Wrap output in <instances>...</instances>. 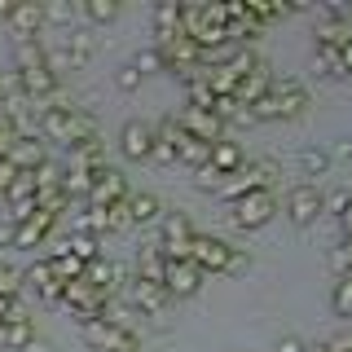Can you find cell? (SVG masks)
<instances>
[{
  "mask_svg": "<svg viewBox=\"0 0 352 352\" xmlns=\"http://www.w3.org/2000/svg\"><path fill=\"white\" fill-rule=\"evenodd\" d=\"M154 40H159V49L185 40V5H176V0L154 5Z\"/></svg>",
  "mask_w": 352,
  "mask_h": 352,
  "instance_id": "cell-9",
  "label": "cell"
},
{
  "mask_svg": "<svg viewBox=\"0 0 352 352\" xmlns=\"http://www.w3.org/2000/svg\"><path fill=\"white\" fill-rule=\"evenodd\" d=\"M0 348H9V322H0Z\"/></svg>",
  "mask_w": 352,
  "mask_h": 352,
  "instance_id": "cell-52",
  "label": "cell"
},
{
  "mask_svg": "<svg viewBox=\"0 0 352 352\" xmlns=\"http://www.w3.org/2000/svg\"><path fill=\"white\" fill-rule=\"evenodd\" d=\"M247 264H251V260H247V256H238V251H234V264H229V273H242Z\"/></svg>",
  "mask_w": 352,
  "mask_h": 352,
  "instance_id": "cell-51",
  "label": "cell"
},
{
  "mask_svg": "<svg viewBox=\"0 0 352 352\" xmlns=\"http://www.w3.org/2000/svg\"><path fill=\"white\" fill-rule=\"evenodd\" d=\"M128 176L119 168H102V176H97L93 194H88V207H115V203H128Z\"/></svg>",
  "mask_w": 352,
  "mask_h": 352,
  "instance_id": "cell-10",
  "label": "cell"
},
{
  "mask_svg": "<svg viewBox=\"0 0 352 352\" xmlns=\"http://www.w3.org/2000/svg\"><path fill=\"white\" fill-rule=\"evenodd\" d=\"M176 124H181L190 137H198V141H225V119L216 115V110H194V106H185L181 115H176Z\"/></svg>",
  "mask_w": 352,
  "mask_h": 352,
  "instance_id": "cell-8",
  "label": "cell"
},
{
  "mask_svg": "<svg viewBox=\"0 0 352 352\" xmlns=\"http://www.w3.org/2000/svg\"><path fill=\"white\" fill-rule=\"evenodd\" d=\"M40 132L49 141H62V146H80V141H93L97 137V124L93 115H84V110H44L40 115Z\"/></svg>",
  "mask_w": 352,
  "mask_h": 352,
  "instance_id": "cell-1",
  "label": "cell"
},
{
  "mask_svg": "<svg viewBox=\"0 0 352 352\" xmlns=\"http://www.w3.org/2000/svg\"><path fill=\"white\" fill-rule=\"evenodd\" d=\"M339 66H344V75H352V40L339 49Z\"/></svg>",
  "mask_w": 352,
  "mask_h": 352,
  "instance_id": "cell-46",
  "label": "cell"
},
{
  "mask_svg": "<svg viewBox=\"0 0 352 352\" xmlns=\"http://www.w3.org/2000/svg\"><path fill=\"white\" fill-rule=\"evenodd\" d=\"M18 172H22V168H18V163H14V159H0V198H5L9 190H14V181H18Z\"/></svg>",
  "mask_w": 352,
  "mask_h": 352,
  "instance_id": "cell-42",
  "label": "cell"
},
{
  "mask_svg": "<svg viewBox=\"0 0 352 352\" xmlns=\"http://www.w3.org/2000/svg\"><path fill=\"white\" fill-rule=\"evenodd\" d=\"M71 168H80V172H102V168H110V163H106V146H102V137L80 141V146L71 150Z\"/></svg>",
  "mask_w": 352,
  "mask_h": 352,
  "instance_id": "cell-19",
  "label": "cell"
},
{
  "mask_svg": "<svg viewBox=\"0 0 352 352\" xmlns=\"http://www.w3.org/2000/svg\"><path fill=\"white\" fill-rule=\"evenodd\" d=\"M53 225H58V216H49V212H36L31 220H22V225H18V242H14V247H22V251H36L40 242L53 234Z\"/></svg>",
  "mask_w": 352,
  "mask_h": 352,
  "instance_id": "cell-16",
  "label": "cell"
},
{
  "mask_svg": "<svg viewBox=\"0 0 352 352\" xmlns=\"http://www.w3.org/2000/svg\"><path fill=\"white\" fill-rule=\"evenodd\" d=\"M344 22H348V27H352V5H344Z\"/></svg>",
  "mask_w": 352,
  "mask_h": 352,
  "instance_id": "cell-53",
  "label": "cell"
},
{
  "mask_svg": "<svg viewBox=\"0 0 352 352\" xmlns=\"http://www.w3.org/2000/svg\"><path fill=\"white\" fill-rule=\"evenodd\" d=\"M269 93H273V66L260 58V62L247 71V80L238 84V106H242V110H251V106L260 102V97H269Z\"/></svg>",
  "mask_w": 352,
  "mask_h": 352,
  "instance_id": "cell-12",
  "label": "cell"
},
{
  "mask_svg": "<svg viewBox=\"0 0 352 352\" xmlns=\"http://www.w3.org/2000/svg\"><path fill=\"white\" fill-rule=\"evenodd\" d=\"M66 172H71V168H62V163H44V168L36 172V185H40V190H62Z\"/></svg>",
  "mask_w": 352,
  "mask_h": 352,
  "instance_id": "cell-34",
  "label": "cell"
},
{
  "mask_svg": "<svg viewBox=\"0 0 352 352\" xmlns=\"http://www.w3.org/2000/svg\"><path fill=\"white\" fill-rule=\"evenodd\" d=\"M273 97H278V110H282V119H300L304 110H308V88L300 80H273Z\"/></svg>",
  "mask_w": 352,
  "mask_h": 352,
  "instance_id": "cell-15",
  "label": "cell"
},
{
  "mask_svg": "<svg viewBox=\"0 0 352 352\" xmlns=\"http://www.w3.org/2000/svg\"><path fill=\"white\" fill-rule=\"evenodd\" d=\"M9 159H14L22 172H40L44 163H49V154H44V141L36 137V132H27V137L14 146V154H9Z\"/></svg>",
  "mask_w": 352,
  "mask_h": 352,
  "instance_id": "cell-18",
  "label": "cell"
},
{
  "mask_svg": "<svg viewBox=\"0 0 352 352\" xmlns=\"http://www.w3.org/2000/svg\"><path fill=\"white\" fill-rule=\"evenodd\" d=\"M84 269H88V264L80 256H71V251H66V256H53V273H58L62 282H80Z\"/></svg>",
  "mask_w": 352,
  "mask_h": 352,
  "instance_id": "cell-30",
  "label": "cell"
},
{
  "mask_svg": "<svg viewBox=\"0 0 352 352\" xmlns=\"http://www.w3.org/2000/svg\"><path fill=\"white\" fill-rule=\"evenodd\" d=\"M348 278H352V273H348Z\"/></svg>",
  "mask_w": 352,
  "mask_h": 352,
  "instance_id": "cell-56",
  "label": "cell"
},
{
  "mask_svg": "<svg viewBox=\"0 0 352 352\" xmlns=\"http://www.w3.org/2000/svg\"><path fill=\"white\" fill-rule=\"evenodd\" d=\"M212 168L225 172V176H234V172L247 168V159H242V146H238V141H216V146H212Z\"/></svg>",
  "mask_w": 352,
  "mask_h": 352,
  "instance_id": "cell-20",
  "label": "cell"
},
{
  "mask_svg": "<svg viewBox=\"0 0 352 352\" xmlns=\"http://www.w3.org/2000/svg\"><path fill=\"white\" fill-rule=\"evenodd\" d=\"M71 256H80L84 264L102 260V238L97 234H71Z\"/></svg>",
  "mask_w": 352,
  "mask_h": 352,
  "instance_id": "cell-28",
  "label": "cell"
},
{
  "mask_svg": "<svg viewBox=\"0 0 352 352\" xmlns=\"http://www.w3.org/2000/svg\"><path fill=\"white\" fill-rule=\"evenodd\" d=\"M313 66H317L322 75H335V80H344V66H339V49H335V44H317Z\"/></svg>",
  "mask_w": 352,
  "mask_h": 352,
  "instance_id": "cell-29",
  "label": "cell"
},
{
  "mask_svg": "<svg viewBox=\"0 0 352 352\" xmlns=\"http://www.w3.org/2000/svg\"><path fill=\"white\" fill-rule=\"evenodd\" d=\"M300 168H304V176H326V172H330V154L317 150V146H308V150L300 154Z\"/></svg>",
  "mask_w": 352,
  "mask_h": 352,
  "instance_id": "cell-31",
  "label": "cell"
},
{
  "mask_svg": "<svg viewBox=\"0 0 352 352\" xmlns=\"http://www.w3.org/2000/svg\"><path fill=\"white\" fill-rule=\"evenodd\" d=\"M31 286H36V295L40 300H49V304H62V291H66V282L53 273V260H36L27 273H22Z\"/></svg>",
  "mask_w": 352,
  "mask_h": 352,
  "instance_id": "cell-14",
  "label": "cell"
},
{
  "mask_svg": "<svg viewBox=\"0 0 352 352\" xmlns=\"http://www.w3.org/2000/svg\"><path fill=\"white\" fill-rule=\"evenodd\" d=\"M18 242V225L14 220H0V247H14Z\"/></svg>",
  "mask_w": 352,
  "mask_h": 352,
  "instance_id": "cell-44",
  "label": "cell"
},
{
  "mask_svg": "<svg viewBox=\"0 0 352 352\" xmlns=\"http://www.w3.org/2000/svg\"><path fill=\"white\" fill-rule=\"evenodd\" d=\"M0 106H5V84H0Z\"/></svg>",
  "mask_w": 352,
  "mask_h": 352,
  "instance_id": "cell-55",
  "label": "cell"
},
{
  "mask_svg": "<svg viewBox=\"0 0 352 352\" xmlns=\"http://www.w3.org/2000/svg\"><path fill=\"white\" fill-rule=\"evenodd\" d=\"M132 66H137L141 75H150V71H168V58H163L159 49H141L137 58H132Z\"/></svg>",
  "mask_w": 352,
  "mask_h": 352,
  "instance_id": "cell-36",
  "label": "cell"
},
{
  "mask_svg": "<svg viewBox=\"0 0 352 352\" xmlns=\"http://www.w3.org/2000/svg\"><path fill=\"white\" fill-rule=\"evenodd\" d=\"M31 339H36V330H31V322H9V348H27Z\"/></svg>",
  "mask_w": 352,
  "mask_h": 352,
  "instance_id": "cell-39",
  "label": "cell"
},
{
  "mask_svg": "<svg viewBox=\"0 0 352 352\" xmlns=\"http://www.w3.org/2000/svg\"><path fill=\"white\" fill-rule=\"evenodd\" d=\"M273 212H278V194H273V190H256V194L238 198V203H229V225L242 229V234H251V229L269 225Z\"/></svg>",
  "mask_w": 352,
  "mask_h": 352,
  "instance_id": "cell-2",
  "label": "cell"
},
{
  "mask_svg": "<svg viewBox=\"0 0 352 352\" xmlns=\"http://www.w3.org/2000/svg\"><path fill=\"white\" fill-rule=\"evenodd\" d=\"M132 304H137L146 317H163V313H168V304H172V295H168V286H163V282L132 278Z\"/></svg>",
  "mask_w": 352,
  "mask_h": 352,
  "instance_id": "cell-13",
  "label": "cell"
},
{
  "mask_svg": "<svg viewBox=\"0 0 352 352\" xmlns=\"http://www.w3.org/2000/svg\"><path fill=\"white\" fill-rule=\"evenodd\" d=\"M97 176H102V172H80V168H71V172H66V194H71V198H84V203H88Z\"/></svg>",
  "mask_w": 352,
  "mask_h": 352,
  "instance_id": "cell-27",
  "label": "cell"
},
{
  "mask_svg": "<svg viewBox=\"0 0 352 352\" xmlns=\"http://www.w3.org/2000/svg\"><path fill=\"white\" fill-rule=\"evenodd\" d=\"M181 163L190 172H203L207 163H212V141H198V137L185 132V137H181Z\"/></svg>",
  "mask_w": 352,
  "mask_h": 352,
  "instance_id": "cell-22",
  "label": "cell"
},
{
  "mask_svg": "<svg viewBox=\"0 0 352 352\" xmlns=\"http://www.w3.org/2000/svg\"><path fill=\"white\" fill-rule=\"evenodd\" d=\"M194 225H190V216L185 212H168L159 220V251L168 260H190L194 256Z\"/></svg>",
  "mask_w": 352,
  "mask_h": 352,
  "instance_id": "cell-3",
  "label": "cell"
},
{
  "mask_svg": "<svg viewBox=\"0 0 352 352\" xmlns=\"http://www.w3.org/2000/svg\"><path fill=\"white\" fill-rule=\"evenodd\" d=\"M330 308H335L339 317H352V278L335 282V291H330Z\"/></svg>",
  "mask_w": 352,
  "mask_h": 352,
  "instance_id": "cell-33",
  "label": "cell"
},
{
  "mask_svg": "<svg viewBox=\"0 0 352 352\" xmlns=\"http://www.w3.org/2000/svg\"><path fill=\"white\" fill-rule=\"evenodd\" d=\"M278 352H308V348H304V344H300V339H295V335H282Z\"/></svg>",
  "mask_w": 352,
  "mask_h": 352,
  "instance_id": "cell-45",
  "label": "cell"
},
{
  "mask_svg": "<svg viewBox=\"0 0 352 352\" xmlns=\"http://www.w3.org/2000/svg\"><path fill=\"white\" fill-rule=\"evenodd\" d=\"M348 207H352V194H348V190H330V194H326V212L335 216V220L344 216Z\"/></svg>",
  "mask_w": 352,
  "mask_h": 352,
  "instance_id": "cell-41",
  "label": "cell"
},
{
  "mask_svg": "<svg viewBox=\"0 0 352 352\" xmlns=\"http://www.w3.org/2000/svg\"><path fill=\"white\" fill-rule=\"evenodd\" d=\"M159 168H172V163H181V146L176 141H154V154H150Z\"/></svg>",
  "mask_w": 352,
  "mask_h": 352,
  "instance_id": "cell-37",
  "label": "cell"
},
{
  "mask_svg": "<svg viewBox=\"0 0 352 352\" xmlns=\"http://www.w3.org/2000/svg\"><path fill=\"white\" fill-rule=\"evenodd\" d=\"M49 71H53V75H62V71H75L71 53H66V49H49Z\"/></svg>",
  "mask_w": 352,
  "mask_h": 352,
  "instance_id": "cell-43",
  "label": "cell"
},
{
  "mask_svg": "<svg viewBox=\"0 0 352 352\" xmlns=\"http://www.w3.org/2000/svg\"><path fill=\"white\" fill-rule=\"evenodd\" d=\"M22 282H27V278H22L14 264H0V295H18Z\"/></svg>",
  "mask_w": 352,
  "mask_h": 352,
  "instance_id": "cell-40",
  "label": "cell"
},
{
  "mask_svg": "<svg viewBox=\"0 0 352 352\" xmlns=\"http://www.w3.org/2000/svg\"><path fill=\"white\" fill-rule=\"evenodd\" d=\"M326 212V194L317 190L313 181H304V185H295L291 194H286V216L295 220V225H313L317 216Z\"/></svg>",
  "mask_w": 352,
  "mask_h": 352,
  "instance_id": "cell-5",
  "label": "cell"
},
{
  "mask_svg": "<svg viewBox=\"0 0 352 352\" xmlns=\"http://www.w3.org/2000/svg\"><path fill=\"white\" fill-rule=\"evenodd\" d=\"M115 88H119V93H137V88H141V71H137V66H119V75H115Z\"/></svg>",
  "mask_w": 352,
  "mask_h": 352,
  "instance_id": "cell-38",
  "label": "cell"
},
{
  "mask_svg": "<svg viewBox=\"0 0 352 352\" xmlns=\"http://www.w3.org/2000/svg\"><path fill=\"white\" fill-rule=\"evenodd\" d=\"M84 339L93 344L97 352H137V335L128 326L110 322V317H97V322L84 326Z\"/></svg>",
  "mask_w": 352,
  "mask_h": 352,
  "instance_id": "cell-4",
  "label": "cell"
},
{
  "mask_svg": "<svg viewBox=\"0 0 352 352\" xmlns=\"http://www.w3.org/2000/svg\"><path fill=\"white\" fill-rule=\"evenodd\" d=\"M339 234H344V238H352V207H348L344 216H339Z\"/></svg>",
  "mask_w": 352,
  "mask_h": 352,
  "instance_id": "cell-48",
  "label": "cell"
},
{
  "mask_svg": "<svg viewBox=\"0 0 352 352\" xmlns=\"http://www.w3.org/2000/svg\"><path fill=\"white\" fill-rule=\"evenodd\" d=\"M14 9H18L14 0H0V22H9V18H14Z\"/></svg>",
  "mask_w": 352,
  "mask_h": 352,
  "instance_id": "cell-49",
  "label": "cell"
},
{
  "mask_svg": "<svg viewBox=\"0 0 352 352\" xmlns=\"http://www.w3.org/2000/svg\"><path fill=\"white\" fill-rule=\"evenodd\" d=\"M66 53H71L75 66H88V62H93V53H97V36L88 27H75L71 36H66Z\"/></svg>",
  "mask_w": 352,
  "mask_h": 352,
  "instance_id": "cell-21",
  "label": "cell"
},
{
  "mask_svg": "<svg viewBox=\"0 0 352 352\" xmlns=\"http://www.w3.org/2000/svg\"><path fill=\"white\" fill-rule=\"evenodd\" d=\"M194 185H198L203 194H220V190H225V172H216L212 163H207L203 172H194Z\"/></svg>",
  "mask_w": 352,
  "mask_h": 352,
  "instance_id": "cell-35",
  "label": "cell"
},
{
  "mask_svg": "<svg viewBox=\"0 0 352 352\" xmlns=\"http://www.w3.org/2000/svg\"><path fill=\"white\" fill-rule=\"evenodd\" d=\"M207 282V273L198 269L194 260H168V273H163V286H168L172 300H190L198 295V286Z\"/></svg>",
  "mask_w": 352,
  "mask_h": 352,
  "instance_id": "cell-7",
  "label": "cell"
},
{
  "mask_svg": "<svg viewBox=\"0 0 352 352\" xmlns=\"http://www.w3.org/2000/svg\"><path fill=\"white\" fill-rule=\"evenodd\" d=\"M203 273H229V264H234V247H229L225 238H212V234H198L194 238V256H190Z\"/></svg>",
  "mask_w": 352,
  "mask_h": 352,
  "instance_id": "cell-6",
  "label": "cell"
},
{
  "mask_svg": "<svg viewBox=\"0 0 352 352\" xmlns=\"http://www.w3.org/2000/svg\"><path fill=\"white\" fill-rule=\"evenodd\" d=\"M128 216H132V225H154V220H163V207H159L154 194H132L128 198Z\"/></svg>",
  "mask_w": 352,
  "mask_h": 352,
  "instance_id": "cell-24",
  "label": "cell"
},
{
  "mask_svg": "<svg viewBox=\"0 0 352 352\" xmlns=\"http://www.w3.org/2000/svg\"><path fill=\"white\" fill-rule=\"evenodd\" d=\"M308 352H330V348H326V344H317V348H308Z\"/></svg>",
  "mask_w": 352,
  "mask_h": 352,
  "instance_id": "cell-54",
  "label": "cell"
},
{
  "mask_svg": "<svg viewBox=\"0 0 352 352\" xmlns=\"http://www.w3.org/2000/svg\"><path fill=\"white\" fill-rule=\"evenodd\" d=\"M84 18L97 22V27H102V22H115L119 18V0H88V5H84Z\"/></svg>",
  "mask_w": 352,
  "mask_h": 352,
  "instance_id": "cell-32",
  "label": "cell"
},
{
  "mask_svg": "<svg viewBox=\"0 0 352 352\" xmlns=\"http://www.w3.org/2000/svg\"><path fill=\"white\" fill-rule=\"evenodd\" d=\"M22 352H53V344H44V339H31V344L22 348Z\"/></svg>",
  "mask_w": 352,
  "mask_h": 352,
  "instance_id": "cell-50",
  "label": "cell"
},
{
  "mask_svg": "<svg viewBox=\"0 0 352 352\" xmlns=\"http://www.w3.org/2000/svg\"><path fill=\"white\" fill-rule=\"evenodd\" d=\"M14 58H18V71H49V49L40 40H18Z\"/></svg>",
  "mask_w": 352,
  "mask_h": 352,
  "instance_id": "cell-23",
  "label": "cell"
},
{
  "mask_svg": "<svg viewBox=\"0 0 352 352\" xmlns=\"http://www.w3.org/2000/svg\"><path fill=\"white\" fill-rule=\"evenodd\" d=\"M330 159H352V137H348V141H339V146H335V154H330Z\"/></svg>",
  "mask_w": 352,
  "mask_h": 352,
  "instance_id": "cell-47",
  "label": "cell"
},
{
  "mask_svg": "<svg viewBox=\"0 0 352 352\" xmlns=\"http://www.w3.org/2000/svg\"><path fill=\"white\" fill-rule=\"evenodd\" d=\"M163 273H168V256H163L159 242H154V247L141 251V260H137V278H141V282H163Z\"/></svg>",
  "mask_w": 352,
  "mask_h": 352,
  "instance_id": "cell-25",
  "label": "cell"
},
{
  "mask_svg": "<svg viewBox=\"0 0 352 352\" xmlns=\"http://www.w3.org/2000/svg\"><path fill=\"white\" fill-rule=\"evenodd\" d=\"M44 18L53 22V27H71L84 18V5H75V0H53V5H44Z\"/></svg>",
  "mask_w": 352,
  "mask_h": 352,
  "instance_id": "cell-26",
  "label": "cell"
},
{
  "mask_svg": "<svg viewBox=\"0 0 352 352\" xmlns=\"http://www.w3.org/2000/svg\"><path fill=\"white\" fill-rule=\"evenodd\" d=\"M44 5H18L14 18H9V31H14V40H36V31L44 27Z\"/></svg>",
  "mask_w": 352,
  "mask_h": 352,
  "instance_id": "cell-17",
  "label": "cell"
},
{
  "mask_svg": "<svg viewBox=\"0 0 352 352\" xmlns=\"http://www.w3.org/2000/svg\"><path fill=\"white\" fill-rule=\"evenodd\" d=\"M154 124H146V119H128L124 132H119V150H124V159H150L154 154Z\"/></svg>",
  "mask_w": 352,
  "mask_h": 352,
  "instance_id": "cell-11",
  "label": "cell"
}]
</instances>
